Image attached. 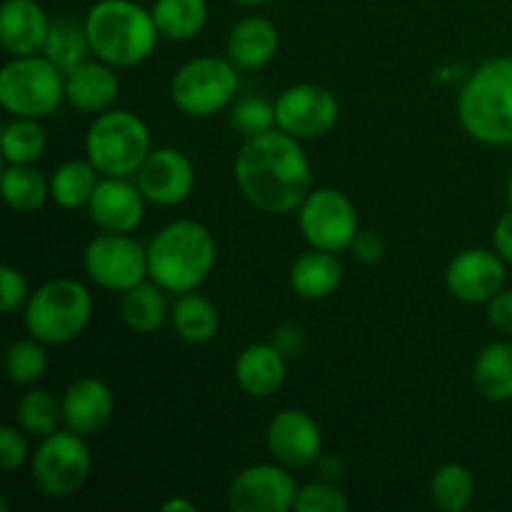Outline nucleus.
Returning <instances> with one entry per match:
<instances>
[{
    "label": "nucleus",
    "instance_id": "nucleus-28",
    "mask_svg": "<svg viewBox=\"0 0 512 512\" xmlns=\"http://www.w3.org/2000/svg\"><path fill=\"white\" fill-rule=\"evenodd\" d=\"M98 183V168L90 160H68L50 178V200L65 210L88 208Z\"/></svg>",
    "mask_w": 512,
    "mask_h": 512
},
{
    "label": "nucleus",
    "instance_id": "nucleus-25",
    "mask_svg": "<svg viewBox=\"0 0 512 512\" xmlns=\"http://www.w3.org/2000/svg\"><path fill=\"white\" fill-rule=\"evenodd\" d=\"M473 383L478 393L490 403L512 400V345L490 343L480 350L473 368Z\"/></svg>",
    "mask_w": 512,
    "mask_h": 512
},
{
    "label": "nucleus",
    "instance_id": "nucleus-18",
    "mask_svg": "<svg viewBox=\"0 0 512 512\" xmlns=\"http://www.w3.org/2000/svg\"><path fill=\"white\" fill-rule=\"evenodd\" d=\"M63 423L73 433L95 435L110 423L115 410L113 390L98 378H78L63 395Z\"/></svg>",
    "mask_w": 512,
    "mask_h": 512
},
{
    "label": "nucleus",
    "instance_id": "nucleus-23",
    "mask_svg": "<svg viewBox=\"0 0 512 512\" xmlns=\"http://www.w3.org/2000/svg\"><path fill=\"white\" fill-rule=\"evenodd\" d=\"M345 268L330 250L313 248L300 255L290 268V288L303 300H325L340 288Z\"/></svg>",
    "mask_w": 512,
    "mask_h": 512
},
{
    "label": "nucleus",
    "instance_id": "nucleus-10",
    "mask_svg": "<svg viewBox=\"0 0 512 512\" xmlns=\"http://www.w3.org/2000/svg\"><path fill=\"white\" fill-rule=\"evenodd\" d=\"M298 213V225L303 238L310 248L330 250H350V243L358 235V210L353 200L338 188H318L310 190L303 200Z\"/></svg>",
    "mask_w": 512,
    "mask_h": 512
},
{
    "label": "nucleus",
    "instance_id": "nucleus-17",
    "mask_svg": "<svg viewBox=\"0 0 512 512\" xmlns=\"http://www.w3.org/2000/svg\"><path fill=\"white\" fill-rule=\"evenodd\" d=\"M88 213L105 233H133L145 218V195L128 178L103 175L88 203Z\"/></svg>",
    "mask_w": 512,
    "mask_h": 512
},
{
    "label": "nucleus",
    "instance_id": "nucleus-27",
    "mask_svg": "<svg viewBox=\"0 0 512 512\" xmlns=\"http://www.w3.org/2000/svg\"><path fill=\"white\" fill-rule=\"evenodd\" d=\"M170 320H173V330L178 333V338L190 345L210 343L220 328L218 308L198 293L180 295L170 310Z\"/></svg>",
    "mask_w": 512,
    "mask_h": 512
},
{
    "label": "nucleus",
    "instance_id": "nucleus-7",
    "mask_svg": "<svg viewBox=\"0 0 512 512\" xmlns=\"http://www.w3.org/2000/svg\"><path fill=\"white\" fill-rule=\"evenodd\" d=\"M65 100V75L45 55H20L0 70V105L13 118H45Z\"/></svg>",
    "mask_w": 512,
    "mask_h": 512
},
{
    "label": "nucleus",
    "instance_id": "nucleus-2",
    "mask_svg": "<svg viewBox=\"0 0 512 512\" xmlns=\"http://www.w3.org/2000/svg\"><path fill=\"white\" fill-rule=\"evenodd\" d=\"M215 260L213 233L195 220H175L148 243V278L165 293H193L210 278Z\"/></svg>",
    "mask_w": 512,
    "mask_h": 512
},
{
    "label": "nucleus",
    "instance_id": "nucleus-22",
    "mask_svg": "<svg viewBox=\"0 0 512 512\" xmlns=\"http://www.w3.org/2000/svg\"><path fill=\"white\" fill-rule=\"evenodd\" d=\"M280 33L273 20L263 15H248L238 20L228 35V58L243 70L265 68L275 58Z\"/></svg>",
    "mask_w": 512,
    "mask_h": 512
},
{
    "label": "nucleus",
    "instance_id": "nucleus-13",
    "mask_svg": "<svg viewBox=\"0 0 512 512\" xmlns=\"http://www.w3.org/2000/svg\"><path fill=\"white\" fill-rule=\"evenodd\" d=\"M298 488L285 465L255 463L233 478L228 505L235 512H288L295 510Z\"/></svg>",
    "mask_w": 512,
    "mask_h": 512
},
{
    "label": "nucleus",
    "instance_id": "nucleus-38",
    "mask_svg": "<svg viewBox=\"0 0 512 512\" xmlns=\"http://www.w3.org/2000/svg\"><path fill=\"white\" fill-rule=\"evenodd\" d=\"M30 460V450L25 438L20 435L18 428H0V468L5 473H15L18 468H23Z\"/></svg>",
    "mask_w": 512,
    "mask_h": 512
},
{
    "label": "nucleus",
    "instance_id": "nucleus-37",
    "mask_svg": "<svg viewBox=\"0 0 512 512\" xmlns=\"http://www.w3.org/2000/svg\"><path fill=\"white\" fill-rule=\"evenodd\" d=\"M30 290L28 280L20 270H15L13 265H3L0 268V310L3 313H13L20 305L28 303Z\"/></svg>",
    "mask_w": 512,
    "mask_h": 512
},
{
    "label": "nucleus",
    "instance_id": "nucleus-39",
    "mask_svg": "<svg viewBox=\"0 0 512 512\" xmlns=\"http://www.w3.org/2000/svg\"><path fill=\"white\" fill-rule=\"evenodd\" d=\"M350 253L360 263L373 265L385 255V240L375 230H358V235L350 243Z\"/></svg>",
    "mask_w": 512,
    "mask_h": 512
},
{
    "label": "nucleus",
    "instance_id": "nucleus-6",
    "mask_svg": "<svg viewBox=\"0 0 512 512\" xmlns=\"http://www.w3.org/2000/svg\"><path fill=\"white\" fill-rule=\"evenodd\" d=\"M153 150V138L143 120L130 110H105L90 123L85 153L100 175L130 178Z\"/></svg>",
    "mask_w": 512,
    "mask_h": 512
},
{
    "label": "nucleus",
    "instance_id": "nucleus-29",
    "mask_svg": "<svg viewBox=\"0 0 512 512\" xmlns=\"http://www.w3.org/2000/svg\"><path fill=\"white\" fill-rule=\"evenodd\" d=\"M153 18L168 40H193L208 25V0H155Z\"/></svg>",
    "mask_w": 512,
    "mask_h": 512
},
{
    "label": "nucleus",
    "instance_id": "nucleus-42",
    "mask_svg": "<svg viewBox=\"0 0 512 512\" xmlns=\"http://www.w3.org/2000/svg\"><path fill=\"white\" fill-rule=\"evenodd\" d=\"M493 250L505 260V263H512V210L495 223Z\"/></svg>",
    "mask_w": 512,
    "mask_h": 512
},
{
    "label": "nucleus",
    "instance_id": "nucleus-45",
    "mask_svg": "<svg viewBox=\"0 0 512 512\" xmlns=\"http://www.w3.org/2000/svg\"><path fill=\"white\" fill-rule=\"evenodd\" d=\"M508 203H510V208H512V173H510V178H508Z\"/></svg>",
    "mask_w": 512,
    "mask_h": 512
},
{
    "label": "nucleus",
    "instance_id": "nucleus-15",
    "mask_svg": "<svg viewBox=\"0 0 512 512\" xmlns=\"http://www.w3.org/2000/svg\"><path fill=\"white\" fill-rule=\"evenodd\" d=\"M505 260L495 250L468 248L450 260L445 285L458 300L470 305L490 303L505 288Z\"/></svg>",
    "mask_w": 512,
    "mask_h": 512
},
{
    "label": "nucleus",
    "instance_id": "nucleus-8",
    "mask_svg": "<svg viewBox=\"0 0 512 512\" xmlns=\"http://www.w3.org/2000/svg\"><path fill=\"white\" fill-rule=\"evenodd\" d=\"M238 65L220 55L193 58L175 70L170 80L173 105L188 118H213L228 108L240 88Z\"/></svg>",
    "mask_w": 512,
    "mask_h": 512
},
{
    "label": "nucleus",
    "instance_id": "nucleus-35",
    "mask_svg": "<svg viewBox=\"0 0 512 512\" xmlns=\"http://www.w3.org/2000/svg\"><path fill=\"white\" fill-rule=\"evenodd\" d=\"M230 125L238 135L245 140L258 138V135L270 133L278 128V118H275V103L258 98V95H248L240 98L230 110Z\"/></svg>",
    "mask_w": 512,
    "mask_h": 512
},
{
    "label": "nucleus",
    "instance_id": "nucleus-3",
    "mask_svg": "<svg viewBox=\"0 0 512 512\" xmlns=\"http://www.w3.org/2000/svg\"><path fill=\"white\" fill-rule=\"evenodd\" d=\"M83 23L93 55L113 68H133L148 60L160 38L153 10L133 0H98Z\"/></svg>",
    "mask_w": 512,
    "mask_h": 512
},
{
    "label": "nucleus",
    "instance_id": "nucleus-4",
    "mask_svg": "<svg viewBox=\"0 0 512 512\" xmlns=\"http://www.w3.org/2000/svg\"><path fill=\"white\" fill-rule=\"evenodd\" d=\"M458 118L478 143L512 145V58L488 60L465 80Z\"/></svg>",
    "mask_w": 512,
    "mask_h": 512
},
{
    "label": "nucleus",
    "instance_id": "nucleus-33",
    "mask_svg": "<svg viewBox=\"0 0 512 512\" xmlns=\"http://www.w3.org/2000/svg\"><path fill=\"white\" fill-rule=\"evenodd\" d=\"M48 148V135L38 118H15L3 130L5 165H33L43 158Z\"/></svg>",
    "mask_w": 512,
    "mask_h": 512
},
{
    "label": "nucleus",
    "instance_id": "nucleus-44",
    "mask_svg": "<svg viewBox=\"0 0 512 512\" xmlns=\"http://www.w3.org/2000/svg\"><path fill=\"white\" fill-rule=\"evenodd\" d=\"M233 3L245 5V8H255V5H263V3H268V0H233Z\"/></svg>",
    "mask_w": 512,
    "mask_h": 512
},
{
    "label": "nucleus",
    "instance_id": "nucleus-40",
    "mask_svg": "<svg viewBox=\"0 0 512 512\" xmlns=\"http://www.w3.org/2000/svg\"><path fill=\"white\" fill-rule=\"evenodd\" d=\"M488 320L498 333L512 335V288H503L490 300Z\"/></svg>",
    "mask_w": 512,
    "mask_h": 512
},
{
    "label": "nucleus",
    "instance_id": "nucleus-20",
    "mask_svg": "<svg viewBox=\"0 0 512 512\" xmlns=\"http://www.w3.org/2000/svg\"><path fill=\"white\" fill-rule=\"evenodd\" d=\"M118 93V73L103 60H88L65 75V100L80 113H105L118 100Z\"/></svg>",
    "mask_w": 512,
    "mask_h": 512
},
{
    "label": "nucleus",
    "instance_id": "nucleus-36",
    "mask_svg": "<svg viewBox=\"0 0 512 512\" xmlns=\"http://www.w3.org/2000/svg\"><path fill=\"white\" fill-rule=\"evenodd\" d=\"M298 512H348L350 500L340 488L330 483H305L295 498Z\"/></svg>",
    "mask_w": 512,
    "mask_h": 512
},
{
    "label": "nucleus",
    "instance_id": "nucleus-30",
    "mask_svg": "<svg viewBox=\"0 0 512 512\" xmlns=\"http://www.w3.org/2000/svg\"><path fill=\"white\" fill-rule=\"evenodd\" d=\"M3 198L18 213H35L50 198V180L33 165H8L3 170Z\"/></svg>",
    "mask_w": 512,
    "mask_h": 512
},
{
    "label": "nucleus",
    "instance_id": "nucleus-41",
    "mask_svg": "<svg viewBox=\"0 0 512 512\" xmlns=\"http://www.w3.org/2000/svg\"><path fill=\"white\" fill-rule=\"evenodd\" d=\"M270 343L275 345V350L278 353H283V358H295V355L303 353L305 348V333L303 328H298V325H280V328L273 330V338H270Z\"/></svg>",
    "mask_w": 512,
    "mask_h": 512
},
{
    "label": "nucleus",
    "instance_id": "nucleus-24",
    "mask_svg": "<svg viewBox=\"0 0 512 512\" xmlns=\"http://www.w3.org/2000/svg\"><path fill=\"white\" fill-rule=\"evenodd\" d=\"M43 55L63 75H68L70 70H75L78 65L88 63V55H93V50H90L85 23L70 18V15H58V18L50 20Z\"/></svg>",
    "mask_w": 512,
    "mask_h": 512
},
{
    "label": "nucleus",
    "instance_id": "nucleus-16",
    "mask_svg": "<svg viewBox=\"0 0 512 512\" xmlns=\"http://www.w3.org/2000/svg\"><path fill=\"white\" fill-rule=\"evenodd\" d=\"M268 448L275 463L288 470H300L313 465L323 450V435L313 415L305 410H280L268 425Z\"/></svg>",
    "mask_w": 512,
    "mask_h": 512
},
{
    "label": "nucleus",
    "instance_id": "nucleus-43",
    "mask_svg": "<svg viewBox=\"0 0 512 512\" xmlns=\"http://www.w3.org/2000/svg\"><path fill=\"white\" fill-rule=\"evenodd\" d=\"M160 510L163 512H195V503H190V500H185V498H170L168 503L160 505Z\"/></svg>",
    "mask_w": 512,
    "mask_h": 512
},
{
    "label": "nucleus",
    "instance_id": "nucleus-5",
    "mask_svg": "<svg viewBox=\"0 0 512 512\" xmlns=\"http://www.w3.org/2000/svg\"><path fill=\"white\" fill-rule=\"evenodd\" d=\"M93 318V295L73 278H55L33 290L25 303V328L45 345L78 338Z\"/></svg>",
    "mask_w": 512,
    "mask_h": 512
},
{
    "label": "nucleus",
    "instance_id": "nucleus-11",
    "mask_svg": "<svg viewBox=\"0 0 512 512\" xmlns=\"http://www.w3.org/2000/svg\"><path fill=\"white\" fill-rule=\"evenodd\" d=\"M83 265L95 285L125 293L148 278V248L130 233H100L85 245Z\"/></svg>",
    "mask_w": 512,
    "mask_h": 512
},
{
    "label": "nucleus",
    "instance_id": "nucleus-9",
    "mask_svg": "<svg viewBox=\"0 0 512 512\" xmlns=\"http://www.w3.org/2000/svg\"><path fill=\"white\" fill-rule=\"evenodd\" d=\"M93 458L83 435L73 430H55L40 438V445L30 455V478L45 498L63 500L78 493L90 478Z\"/></svg>",
    "mask_w": 512,
    "mask_h": 512
},
{
    "label": "nucleus",
    "instance_id": "nucleus-14",
    "mask_svg": "<svg viewBox=\"0 0 512 512\" xmlns=\"http://www.w3.org/2000/svg\"><path fill=\"white\" fill-rule=\"evenodd\" d=\"M140 193L145 200L163 208L185 203L195 188V168L185 153L175 148L150 150L145 163L135 173Z\"/></svg>",
    "mask_w": 512,
    "mask_h": 512
},
{
    "label": "nucleus",
    "instance_id": "nucleus-12",
    "mask_svg": "<svg viewBox=\"0 0 512 512\" xmlns=\"http://www.w3.org/2000/svg\"><path fill=\"white\" fill-rule=\"evenodd\" d=\"M275 118L283 133L298 140H315L335 128L340 118V103L333 90L325 85H290L275 100Z\"/></svg>",
    "mask_w": 512,
    "mask_h": 512
},
{
    "label": "nucleus",
    "instance_id": "nucleus-26",
    "mask_svg": "<svg viewBox=\"0 0 512 512\" xmlns=\"http://www.w3.org/2000/svg\"><path fill=\"white\" fill-rule=\"evenodd\" d=\"M165 290L158 283H138L120 295L118 313L133 333H155L168 318Z\"/></svg>",
    "mask_w": 512,
    "mask_h": 512
},
{
    "label": "nucleus",
    "instance_id": "nucleus-34",
    "mask_svg": "<svg viewBox=\"0 0 512 512\" xmlns=\"http://www.w3.org/2000/svg\"><path fill=\"white\" fill-rule=\"evenodd\" d=\"M45 370H48V353L40 340H18L5 353V373L15 385L38 383Z\"/></svg>",
    "mask_w": 512,
    "mask_h": 512
},
{
    "label": "nucleus",
    "instance_id": "nucleus-1",
    "mask_svg": "<svg viewBox=\"0 0 512 512\" xmlns=\"http://www.w3.org/2000/svg\"><path fill=\"white\" fill-rule=\"evenodd\" d=\"M235 185L260 213H293L308 198L313 168L298 138L280 128L245 140L233 163Z\"/></svg>",
    "mask_w": 512,
    "mask_h": 512
},
{
    "label": "nucleus",
    "instance_id": "nucleus-21",
    "mask_svg": "<svg viewBox=\"0 0 512 512\" xmlns=\"http://www.w3.org/2000/svg\"><path fill=\"white\" fill-rule=\"evenodd\" d=\"M285 368L288 358H283V353H278L270 340L255 343L248 345L235 360V380L250 398H270L283 388Z\"/></svg>",
    "mask_w": 512,
    "mask_h": 512
},
{
    "label": "nucleus",
    "instance_id": "nucleus-32",
    "mask_svg": "<svg viewBox=\"0 0 512 512\" xmlns=\"http://www.w3.org/2000/svg\"><path fill=\"white\" fill-rule=\"evenodd\" d=\"M15 423L28 435L45 438L63 423V403L48 390H28L15 408Z\"/></svg>",
    "mask_w": 512,
    "mask_h": 512
},
{
    "label": "nucleus",
    "instance_id": "nucleus-31",
    "mask_svg": "<svg viewBox=\"0 0 512 512\" xmlns=\"http://www.w3.org/2000/svg\"><path fill=\"white\" fill-rule=\"evenodd\" d=\"M475 495V478L470 468L460 463H445L430 478V498L445 512H463Z\"/></svg>",
    "mask_w": 512,
    "mask_h": 512
},
{
    "label": "nucleus",
    "instance_id": "nucleus-19",
    "mask_svg": "<svg viewBox=\"0 0 512 512\" xmlns=\"http://www.w3.org/2000/svg\"><path fill=\"white\" fill-rule=\"evenodd\" d=\"M50 20L35 0H5L0 8V45L13 58L43 53Z\"/></svg>",
    "mask_w": 512,
    "mask_h": 512
}]
</instances>
